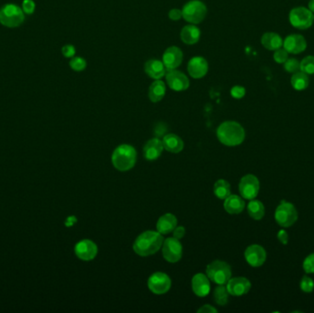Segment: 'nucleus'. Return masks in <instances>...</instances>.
<instances>
[{
    "label": "nucleus",
    "mask_w": 314,
    "mask_h": 313,
    "mask_svg": "<svg viewBox=\"0 0 314 313\" xmlns=\"http://www.w3.org/2000/svg\"><path fill=\"white\" fill-rule=\"evenodd\" d=\"M300 70L305 73L306 75L314 74V56L305 57L300 62Z\"/></svg>",
    "instance_id": "obj_32"
},
{
    "label": "nucleus",
    "mask_w": 314,
    "mask_h": 313,
    "mask_svg": "<svg viewBox=\"0 0 314 313\" xmlns=\"http://www.w3.org/2000/svg\"><path fill=\"white\" fill-rule=\"evenodd\" d=\"M245 203L242 198L237 195H230L227 199H225L224 209L230 214L241 213L244 209Z\"/></svg>",
    "instance_id": "obj_24"
},
{
    "label": "nucleus",
    "mask_w": 314,
    "mask_h": 313,
    "mask_svg": "<svg viewBox=\"0 0 314 313\" xmlns=\"http://www.w3.org/2000/svg\"><path fill=\"white\" fill-rule=\"evenodd\" d=\"M303 269L308 274L314 273V253L307 256L303 262Z\"/></svg>",
    "instance_id": "obj_36"
},
{
    "label": "nucleus",
    "mask_w": 314,
    "mask_h": 313,
    "mask_svg": "<svg viewBox=\"0 0 314 313\" xmlns=\"http://www.w3.org/2000/svg\"><path fill=\"white\" fill-rule=\"evenodd\" d=\"M288 53L285 49H277L274 53V60L278 64H284L288 60Z\"/></svg>",
    "instance_id": "obj_37"
},
{
    "label": "nucleus",
    "mask_w": 314,
    "mask_h": 313,
    "mask_svg": "<svg viewBox=\"0 0 314 313\" xmlns=\"http://www.w3.org/2000/svg\"><path fill=\"white\" fill-rule=\"evenodd\" d=\"M283 46L289 53L298 54L305 51V49L307 47V43L302 35L291 34L286 38L283 43Z\"/></svg>",
    "instance_id": "obj_18"
},
{
    "label": "nucleus",
    "mask_w": 314,
    "mask_h": 313,
    "mask_svg": "<svg viewBox=\"0 0 314 313\" xmlns=\"http://www.w3.org/2000/svg\"><path fill=\"white\" fill-rule=\"evenodd\" d=\"M309 10L314 13V0H310L309 2Z\"/></svg>",
    "instance_id": "obj_45"
},
{
    "label": "nucleus",
    "mask_w": 314,
    "mask_h": 313,
    "mask_svg": "<svg viewBox=\"0 0 314 313\" xmlns=\"http://www.w3.org/2000/svg\"><path fill=\"white\" fill-rule=\"evenodd\" d=\"M219 142L227 146H237L244 141L245 132L236 121H225L217 130Z\"/></svg>",
    "instance_id": "obj_2"
},
{
    "label": "nucleus",
    "mask_w": 314,
    "mask_h": 313,
    "mask_svg": "<svg viewBox=\"0 0 314 313\" xmlns=\"http://www.w3.org/2000/svg\"><path fill=\"white\" fill-rule=\"evenodd\" d=\"M163 256L169 263H176L182 257V244L175 237L167 238L163 242Z\"/></svg>",
    "instance_id": "obj_11"
},
{
    "label": "nucleus",
    "mask_w": 314,
    "mask_h": 313,
    "mask_svg": "<svg viewBox=\"0 0 314 313\" xmlns=\"http://www.w3.org/2000/svg\"><path fill=\"white\" fill-rule=\"evenodd\" d=\"M214 194L219 199H225L231 195V185L224 179H219L215 183Z\"/></svg>",
    "instance_id": "obj_30"
},
{
    "label": "nucleus",
    "mask_w": 314,
    "mask_h": 313,
    "mask_svg": "<svg viewBox=\"0 0 314 313\" xmlns=\"http://www.w3.org/2000/svg\"><path fill=\"white\" fill-rule=\"evenodd\" d=\"M69 66L74 71L81 72L86 69V60L82 57H73L69 62Z\"/></svg>",
    "instance_id": "obj_33"
},
{
    "label": "nucleus",
    "mask_w": 314,
    "mask_h": 313,
    "mask_svg": "<svg viewBox=\"0 0 314 313\" xmlns=\"http://www.w3.org/2000/svg\"><path fill=\"white\" fill-rule=\"evenodd\" d=\"M260 184L257 176L246 175L243 176L239 184L240 194L245 199H254L259 192Z\"/></svg>",
    "instance_id": "obj_10"
},
{
    "label": "nucleus",
    "mask_w": 314,
    "mask_h": 313,
    "mask_svg": "<svg viewBox=\"0 0 314 313\" xmlns=\"http://www.w3.org/2000/svg\"><path fill=\"white\" fill-rule=\"evenodd\" d=\"M163 62L168 70H174L180 66L183 61V52L176 46L167 48L163 54Z\"/></svg>",
    "instance_id": "obj_16"
},
{
    "label": "nucleus",
    "mask_w": 314,
    "mask_h": 313,
    "mask_svg": "<svg viewBox=\"0 0 314 313\" xmlns=\"http://www.w3.org/2000/svg\"><path fill=\"white\" fill-rule=\"evenodd\" d=\"M208 71H209V64L203 57H193L190 60L187 65V72L191 77L195 79H200L204 77Z\"/></svg>",
    "instance_id": "obj_15"
},
{
    "label": "nucleus",
    "mask_w": 314,
    "mask_h": 313,
    "mask_svg": "<svg viewBox=\"0 0 314 313\" xmlns=\"http://www.w3.org/2000/svg\"><path fill=\"white\" fill-rule=\"evenodd\" d=\"M207 15V7L200 0H191L183 7L182 18L189 23L199 24Z\"/></svg>",
    "instance_id": "obj_4"
},
{
    "label": "nucleus",
    "mask_w": 314,
    "mask_h": 313,
    "mask_svg": "<svg viewBox=\"0 0 314 313\" xmlns=\"http://www.w3.org/2000/svg\"><path fill=\"white\" fill-rule=\"evenodd\" d=\"M200 28L195 26L194 24L186 25L184 28H182L180 33V38L182 42L189 45L196 44L200 41Z\"/></svg>",
    "instance_id": "obj_23"
},
{
    "label": "nucleus",
    "mask_w": 314,
    "mask_h": 313,
    "mask_svg": "<svg viewBox=\"0 0 314 313\" xmlns=\"http://www.w3.org/2000/svg\"><path fill=\"white\" fill-rule=\"evenodd\" d=\"M23 10L14 4H8L0 9V23L8 28H16L23 23Z\"/></svg>",
    "instance_id": "obj_5"
},
{
    "label": "nucleus",
    "mask_w": 314,
    "mask_h": 313,
    "mask_svg": "<svg viewBox=\"0 0 314 313\" xmlns=\"http://www.w3.org/2000/svg\"><path fill=\"white\" fill-rule=\"evenodd\" d=\"M213 299L215 302L219 306H225L228 303L229 292L227 288L224 287V285H219V287L215 289Z\"/></svg>",
    "instance_id": "obj_31"
},
{
    "label": "nucleus",
    "mask_w": 314,
    "mask_h": 313,
    "mask_svg": "<svg viewBox=\"0 0 314 313\" xmlns=\"http://www.w3.org/2000/svg\"><path fill=\"white\" fill-rule=\"evenodd\" d=\"M229 294L233 296H243L249 292L251 289V282L245 277H234L227 282Z\"/></svg>",
    "instance_id": "obj_17"
},
{
    "label": "nucleus",
    "mask_w": 314,
    "mask_h": 313,
    "mask_svg": "<svg viewBox=\"0 0 314 313\" xmlns=\"http://www.w3.org/2000/svg\"><path fill=\"white\" fill-rule=\"evenodd\" d=\"M22 10L26 14H33L35 10V3L34 0H24L22 3Z\"/></svg>",
    "instance_id": "obj_38"
},
{
    "label": "nucleus",
    "mask_w": 314,
    "mask_h": 313,
    "mask_svg": "<svg viewBox=\"0 0 314 313\" xmlns=\"http://www.w3.org/2000/svg\"><path fill=\"white\" fill-rule=\"evenodd\" d=\"M277 239L279 240V242L283 244H287L289 242V235L284 230H280L277 233Z\"/></svg>",
    "instance_id": "obj_43"
},
{
    "label": "nucleus",
    "mask_w": 314,
    "mask_h": 313,
    "mask_svg": "<svg viewBox=\"0 0 314 313\" xmlns=\"http://www.w3.org/2000/svg\"><path fill=\"white\" fill-rule=\"evenodd\" d=\"M174 232V237L177 239V240H180L182 238L185 236V233H186V230L185 228L182 227V226H178V227L175 228V230L173 231Z\"/></svg>",
    "instance_id": "obj_42"
},
{
    "label": "nucleus",
    "mask_w": 314,
    "mask_h": 313,
    "mask_svg": "<svg viewBox=\"0 0 314 313\" xmlns=\"http://www.w3.org/2000/svg\"><path fill=\"white\" fill-rule=\"evenodd\" d=\"M162 234L147 231L140 234L134 243V251L140 256H149L155 254L163 245Z\"/></svg>",
    "instance_id": "obj_1"
},
{
    "label": "nucleus",
    "mask_w": 314,
    "mask_h": 313,
    "mask_svg": "<svg viewBox=\"0 0 314 313\" xmlns=\"http://www.w3.org/2000/svg\"><path fill=\"white\" fill-rule=\"evenodd\" d=\"M206 273L209 279L218 285L227 284L232 276L231 266L227 263L219 260H216L209 264L207 266Z\"/></svg>",
    "instance_id": "obj_6"
},
{
    "label": "nucleus",
    "mask_w": 314,
    "mask_h": 313,
    "mask_svg": "<svg viewBox=\"0 0 314 313\" xmlns=\"http://www.w3.org/2000/svg\"><path fill=\"white\" fill-rule=\"evenodd\" d=\"M163 146L168 152L177 153L184 148V142L179 136L176 134H167L163 138Z\"/></svg>",
    "instance_id": "obj_25"
},
{
    "label": "nucleus",
    "mask_w": 314,
    "mask_h": 313,
    "mask_svg": "<svg viewBox=\"0 0 314 313\" xmlns=\"http://www.w3.org/2000/svg\"><path fill=\"white\" fill-rule=\"evenodd\" d=\"M177 220L175 215L171 213L165 214L162 217H160L157 222V232L161 234H168L175 230Z\"/></svg>",
    "instance_id": "obj_22"
},
{
    "label": "nucleus",
    "mask_w": 314,
    "mask_h": 313,
    "mask_svg": "<svg viewBox=\"0 0 314 313\" xmlns=\"http://www.w3.org/2000/svg\"><path fill=\"white\" fill-rule=\"evenodd\" d=\"M76 256L84 261L93 260L98 254V246L95 242L90 240H82L77 242L75 246Z\"/></svg>",
    "instance_id": "obj_14"
},
{
    "label": "nucleus",
    "mask_w": 314,
    "mask_h": 313,
    "mask_svg": "<svg viewBox=\"0 0 314 313\" xmlns=\"http://www.w3.org/2000/svg\"><path fill=\"white\" fill-rule=\"evenodd\" d=\"M309 82L308 75H306L303 72H296L291 77V85L296 90H304L308 87Z\"/></svg>",
    "instance_id": "obj_28"
},
{
    "label": "nucleus",
    "mask_w": 314,
    "mask_h": 313,
    "mask_svg": "<svg viewBox=\"0 0 314 313\" xmlns=\"http://www.w3.org/2000/svg\"><path fill=\"white\" fill-rule=\"evenodd\" d=\"M275 218L281 227L289 228L292 226L298 220V212L294 205L287 201H282L276 208Z\"/></svg>",
    "instance_id": "obj_7"
},
{
    "label": "nucleus",
    "mask_w": 314,
    "mask_h": 313,
    "mask_svg": "<svg viewBox=\"0 0 314 313\" xmlns=\"http://www.w3.org/2000/svg\"><path fill=\"white\" fill-rule=\"evenodd\" d=\"M163 149H164V146H163L162 141H160L157 138H154L145 143L143 147V154H144L145 159L148 161H153V160H156L157 158L161 155Z\"/></svg>",
    "instance_id": "obj_20"
},
{
    "label": "nucleus",
    "mask_w": 314,
    "mask_h": 313,
    "mask_svg": "<svg viewBox=\"0 0 314 313\" xmlns=\"http://www.w3.org/2000/svg\"><path fill=\"white\" fill-rule=\"evenodd\" d=\"M300 289L305 293H310L314 290V281L309 276L304 275L300 281Z\"/></svg>",
    "instance_id": "obj_34"
},
{
    "label": "nucleus",
    "mask_w": 314,
    "mask_h": 313,
    "mask_svg": "<svg viewBox=\"0 0 314 313\" xmlns=\"http://www.w3.org/2000/svg\"><path fill=\"white\" fill-rule=\"evenodd\" d=\"M261 43L264 47L270 51H276L283 45L282 38L275 33H267L264 34L262 36Z\"/></svg>",
    "instance_id": "obj_27"
},
{
    "label": "nucleus",
    "mask_w": 314,
    "mask_h": 313,
    "mask_svg": "<svg viewBox=\"0 0 314 313\" xmlns=\"http://www.w3.org/2000/svg\"><path fill=\"white\" fill-rule=\"evenodd\" d=\"M198 312L200 313H213L217 312V309L216 308H213L212 306H210V305H204L202 308H200L199 310H198Z\"/></svg>",
    "instance_id": "obj_44"
},
{
    "label": "nucleus",
    "mask_w": 314,
    "mask_h": 313,
    "mask_svg": "<svg viewBox=\"0 0 314 313\" xmlns=\"http://www.w3.org/2000/svg\"><path fill=\"white\" fill-rule=\"evenodd\" d=\"M313 13L304 7H299L291 10L290 21L293 27L300 29L309 28L313 23Z\"/></svg>",
    "instance_id": "obj_8"
},
{
    "label": "nucleus",
    "mask_w": 314,
    "mask_h": 313,
    "mask_svg": "<svg viewBox=\"0 0 314 313\" xmlns=\"http://www.w3.org/2000/svg\"><path fill=\"white\" fill-rule=\"evenodd\" d=\"M284 69L289 73H296L300 69V62L294 58L288 59L284 62Z\"/></svg>",
    "instance_id": "obj_35"
},
{
    "label": "nucleus",
    "mask_w": 314,
    "mask_h": 313,
    "mask_svg": "<svg viewBox=\"0 0 314 313\" xmlns=\"http://www.w3.org/2000/svg\"><path fill=\"white\" fill-rule=\"evenodd\" d=\"M244 257L248 264L254 267H259L267 259V253L266 250L258 244H253L246 248L244 252Z\"/></svg>",
    "instance_id": "obj_13"
},
{
    "label": "nucleus",
    "mask_w": 314,
    "mask_h": 313,
    "mask_svg": "<svg viewBox=\"0 0 314 313\" xmlns=\"http://www.w3.org/2000/svg\"><path fill=\"white\" fill-rule=\"evenodd\" d=\"M192 290L197 296L205 297L210 290L209 277L203 274H197L192 278Z\"/></svg>",
    "instance_id": "obj_21"
},
{
    "label": "nucleus",
    "mask_w": 314,
    "mask_h": 313,
    "mask_svg": "<svg viewBox=\"0 0 314 313\" xmlns=\"http://www.w3.org/2000/svg\"><path fill=\"white\" fill-rule=\"evenodd\" d=\"M248 214L254 220L259 221L265 216V207L259 200L251 199L247 207Z\"/></svg>",
    "instance_id": "obj_29"
},
{
    "label": "nucleus",
    "mask_w": 314,
    "mask_h": 313,
    "mask_svg": "<svg viewBox=\"0 0 314 313\" xmlns=\"http://www.w3.org/2000/svg\"><path fill=\"white\" fill-rule=\"evenodd\" d=\"M166 79H167V85L172 90L176 92L185 91L190 87V80L187 76L180 71L176 70H169V72L166 74Z\"/></svg>",
    "instance_id": "obj_12"
},
{
    "label": "nucleus",
    "mask_w": 314,
    "mask_h": 313,
    "mask_svg": "<svg viewBox=\"0 0 314 313\" xmlns=\"http://www.w3.org/2000/svg\"><path fill=\"white\" fill-rule=\"evenodd\" d=\"M137 152L133 146L122 144L115 149L111 156L112 165L119 171H128L132 169L136 163Z\"/></svg>",
    "instance_id": "obj_3"
},
{
    "label": "nucleus",
    "mask_w": 314,
    "mask_h": 313,
    "mask_svg": "<svg viewBox=\"0 0 314 313\" xmlns=\"http://www.w3.org/2000/svg\"><path fill=\"white\" fill-rule=\"evenodd\" d=\"M166 85L162 80H155L152 82V85L149 87L148 91V97L149 100H151L153 103L159 102L164 99V97L166 95Z\"/></svg>",
    "instance_id": "obj_26"
},
{
    "label": "nucleus",
    "mask_w": 314,
    "mask_h": 313,
    "mask_svg": "<svg viewBox=\"0 0 314 313\" xmlns=\"http://www.w3.org/2000/svg\"><path fill=\"white\" fill-rule=\"evenodd\" d=\"M62 55L67 58H72L76 54V48L71 44H67L62 48Z\"/></svg>",
    "instance_id": "obj_40"
},
{
    "label": "nucleus",
    "mask_w": 314,
    "mask_h": 313,
    "mask_svg": "<svg viewBox=\"0 0 314 313\" xmlns=\"http://www.w3.org/2000/svg\"><path fill=\"white\" fill-rule=\"evenodd\" d=\"M144 71L147 74L148 76L155 80L161 79L167 74V69L164 62L157 59L148 60L144 65Z\"/></svg>",
    "instance_id": "obj_19"
},
{
    "label": "nucleus",
    "mask_w": 314,
    "mask_h": 313,
    "mask_svg": "<svg viewBox=\"0 0 314 313\" xmlns=\"http://www.w3.org/2000/svg\"><path fill=\"white\" fill-rule=\"evenodd\" d=\"M168 17L171 20H178L182 18V10H178V9H173V10L169 11L168 13Z\"/></svg>",
    "instance_id": "obj_41"
},
{
    "label": "nucleus",
    "mask_w": 314,
    "mask_h": 313,
    "mask_svg": "<svg viewBox=\"0 0 314 313\" xmlns=\"http://www.w3.org/2000/svg\"><path fill=\"white\" fill-rule=\"evenodd\" d=\"M148 288L154 294H165L171 288V279L167 274L157 272L149 277Z\"/></svg>",
    "instance_id": "obj_9"
},
{
    "label": "nucleus",
    "mask_w": 314,
    "mask_h": 313,
    "mask_svg": "<svg viewBox=\"0 0 314 313\" xmlns=\"http://www.w3.org/2000/svg\"><path fill=\"white\" fill-rule=\"evenodd\" d=\"M231 95L233 96V98L234 99H242L243 98V96L245 95V89L243 86H240V85H236V86H233L231 90Z\"/></svg>",
    "instance_id": "obj_39"
}]
</instances>
